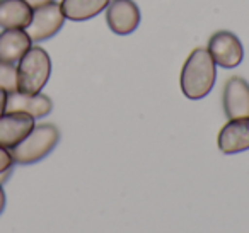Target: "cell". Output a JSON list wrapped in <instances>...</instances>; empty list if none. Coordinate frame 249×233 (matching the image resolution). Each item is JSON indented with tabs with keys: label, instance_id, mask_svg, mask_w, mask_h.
<instances>
[{
	"label": "cell",
	"instance_id": "obj_1",
	"mask_svg": "<svg viewBox=\"0 0 249 233\" xmlns=\"http://www.w3.org/2000/svg\"><path fill=\"white\" fill-rule=\"evenodd\" d=\"M217 80V65L208 50L196 48L190 53L181 70V90L191 100L203 99L213 89Z\"/></svg>",
	"mask_w": 249,
	"mask_h": 233
},
{
	"label": "cell",
	"instance_id": "obj_2",
	"mask_svg": "<svg viewBox=\"0 0 249 233\" xmlns=\"http://www.w3.org/2000/svg\"><path fill=\"white\" fill-rule=\"evenodd\" d=\"M18 68V92L38 94L45 89L52 75V60L41 46H31L21 60Z\"/></svg>",
	"mask_w": 249,
	"mask_h": 233
},
{
	"label": "cell",
	"instance_id": "obj_3",
	"mask_svg": "<svg viewBox=\"0 0 249 233\" xmlns=\"http://www.w3.org/2000/svg\"><path fill=\"white\" fill-rule=\"evenodd\" d=\"M60 141V131L55 124H35L31 133L11 148V155L14 158V164L31 165L48 157Z\"/></svg>",
	"mask_w": 249,
	"mask_h": 233
},
{
	"label": "cell",
	"instance_id": "obj_4",
	"mask_svg": "<svg viewBox=\"0 0 249 233\" xmlns=\"http://www.w3.org/2000/svg\"><path fill=\"white\" fill-rule=\"evenodd\" d=\"M65 24V16L62 7L56 2L41 5L38 9H33V17L28 28L24 29L33 43H41L53 38Z\"/></svg>",
	"mask_w": 249,
	"mask_h": 233
},
{
	"label": "cell",
	"instance_id": "obj_5",
	"mask_svg": "<svg viewBox=\"0 0 249 233\" xmlns=\"http://www.w3.org/2000/svg\"><path fill=\"white\" fill-rule=\"evenodd\" d=\"M207 50L213 58L215 65L222 68H235L244 58V48L237 36L231 31H217L212 34Z\"/></svg>",
	"mask_w": 249,
	"mask_h": 233
},
{
	"label": "cell",
	"instance_id": "obj_6",
	"mask_svg": "<svg viewBox=\"0 0 249 233\" xmlns=\"http://www.w3.org/2000/svg\"><path fill=\"white\" fill-rule=\"evenodd\" d=\"M140 9L133 0H113L106 7V22L118 36H128L140 24Z\"/></svg>",
	"mask_w": 249,
	"mask_h": 233
},
{
	"label": "cell",
	"instance_id": "obj_7",
	"mask_svg": "<svg viewBox=\"0 0 249 233\" xmlns=\"http://www.w3.org/2000/svg\"><path fill=\"white\" fill-rule=\"evenodd\" d=\"M224 113L229 119L249 117V82L242 77H231L222 94Z\"/></svg>",
	"mask_w": 249,
	"mask_h": 233
},
{
	"label": "cell",
	"instance_id": "obj_8",
	"mask_svg": "<svg viewBox=\"0 0 249 233\" xmlns=\"http://www.w3.org/2000/svg\"><path fill=\"white\" fill-rule=\"evenodd\" d=\"M35 117L24 113H4L0 116V147L14 148L35 128Z\"/></svg>",
	"mask_w": 249,
	"mask_h": 233
},
{
	"label": "cell",
	"instance_id": "obj_9",
	"mask_svg": "<svg viewBox=\"0 0 249 233\" xmlns=\"http://www.w3.org/2000/svg\"><path fill=\"white\" fill-rule=\"evenodd\" d=\"M53 102L48 96L38 94H22V92H9L5 113H24L33 116L35 119L45 117L52 113Z\"/></svg>",
	"mask_w": 249,
	"mask_h": 233
},
{
	"label": "cell",
	"instance_id": "obj_10",
	"mask_svg": "<svg viewBox=\"0 0 249 233\" xmlns=\"http://www.w3.org/2000/svg\"><path fill=\"white\" fill-rule=\"evenodd\" d=\"M218 150L225 155L241 153L249 150V117L229 119L217 138Z\"/></svg>",
	"mask_w": 249,
	"mask_h": 233
},
{
	"label": "cell",
	"instance_id": "obj_11",
	"mask_svg": "<svg viewBox=\"0 0 249 233\" xmlns=\"http://www.w3.org/2000/svg\"><path fill=\"white\" fill-rule=\"evenodd\" d=\"M33 46L31 38L24 29H4L0 33V60L18 63Z\"/></svg>",
	"mask_w": 249,
	"mask_h": 233
},
{
	"label": "cell",
	"instance_id": "obj_12",
	"mask_svg": "<svg viewBox=\"0 0 249 233\" xmlns=\"http://www.w3.org/2000/svg\"><path fill=\"white\" fill-rule=\"evenodd\" d=\"M33 9L26 0H0V28L26 29L31 22Z\"/></svg>",
	"mask_w": 249,
	"mask_h": 233
},
{
	"label": "cell",
	"instance_id": "obj_13",
	"mask_svg": "<svg viewBox=\"0 0 249 233\" xmlns=\"http://www.w3.org/2000/svg\"><path fill=\"white\" fill-rule=\"evenodd\" d=\"M111 0H62V12L65 19L73 22L89 21L99 16L109 5Z\"/></svg>",
	"mask_w": 249,
	"mask_h": 233
},
{
	"label": "cell",
	"instance_id": "obj_14",
	"mask_svg": "<svg viewBox=\"0 0 249 233\" xmlns=\"http://www.w3.org/2000/svg\"><path fill=\"white\" fill-rule=\"evenodd\" d=\"M0 89L5 90L7 94L18 90V68H16V63L0 60Z\"/></svg>",
	"mask_w": 249,
	"mask_h": 233
},
{
	"label": "cell",
	"instance_id": "obj_15",
	"mask_svg": "<svg viewBox=\"0 0 249 233\" xmlns=\"http://www.w3.org/2000/svg\"><path fill=\"white\" fill-rule=\"evenodd\" d=\"M12 167H14V158H12V155H11V150L0 147V174Z\"/></svg>",
	"mask_w": 249,
	"mask_h": 233
},
{
	"label": "cell",
	"instance_id": "obj_16",
	"mask_svg": "<svg viewBox=\"0 0 249 233\" xmlns=\"http://www.w3.org/2000/svg\"><path fill=\"white\" fill-rule=\"evenodd\" d=\"M5 106H7V92L0 89V116L5 113Z\"/></svg>",
	"mask_w": 249,
	"mask_h": 233
},
{
	"label": "cell",
	"instance_id": "obj_17",
	"mask_svg": "<svg viewBox=\"0 0 249 233\" xmlns=\"http://www.w3.org/2000/svg\"><path fill=\"white\" fill-rule=\"evenodd\" d=\"M26 2L31 5V9H38V7H41V5L52 4V2H55V0H26Z\"/></svg>",
	"mask_w": 249,
	"mask_h": 233
},
{
	"label": "cell",
	"instance_id": "obj_18",
	"mask_svg": "<svg viewBox=\"0 0 249 233\" xmlns=\"http://www.w3.org/2000/svg\"><path fill=\"white\" fill-rule=\"evenodd\" d=\"M4 208H5V192L2 189V184H0V215H2Z\"/></svg>",
	"mask_w": 249,
	"mask_h": 233
}]
</instances>
